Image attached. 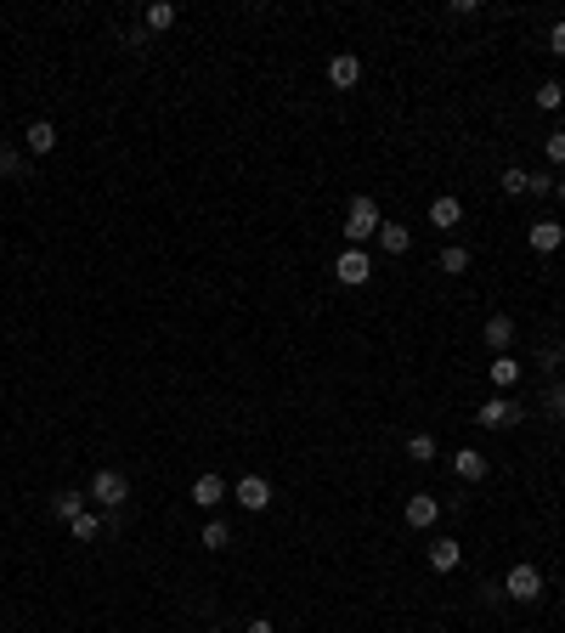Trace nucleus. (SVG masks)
I'll return each mask as SVG.
<instances>
[{"mask_svg":"<svg viewBox=\"0 0 565 633\" xmlns=\"http://www.w3.org/2000/svg\"><path fill=\"white\" fill-rule=\"evenodd\" d=\"M554 193H560V198H565V176H560V181H554Z\"/></svg>","mask_w":565,"mask_h":633,"instance_id":"obj_32","label":"nucleus"},{"mask_svg":"<svg viewBox=\"0 0 565 633\" xmlns=\"http://www.w3.org/2000/svg\"><path fill=\"white\" fill-rule=\"evenodd\" d=\"M549 46H554V57H565V17H560V23L549 29Z\"/></svg>","mask_w":565,"mask_h":633,"instance_id":"obj_30","label":"nucleus"},{"mask_svg":"<svg viewBox=\"0 0 565 633\" xmlns=\"http://www.w3.org/2000/svg\"><path fill=\"white\" fill-rule=\"evenodd\" d=\"M526 193H537V198H549V193H554V176H532V181H526Z\"/></svg>","mask_w":565,"mask_h":633,"instance_id":"obj_29","label":"nucleus"},{"mask_svg":"<svg viewBox=\"0 0 565 633\" xmlns=\"http://www.w3.org/2000/svg\"><path fill=\"white\" fill-rule=\"evenodd\" d=\"M504 594H509L515 605H532V600H542V572H537V565H509Z\"/></svg>","mask_w":565,"mask_h":633,"instance_id":"obj_2","label":"nucleus"},{"mask_svg":"<svg viewBox=\"0 0 565 633\" xmlns=\"http://www.w3.org/2000/svg\"><path fill=\"white\" fill-rule=\"evenodd\" d=\"M407 526H413V532H430V526H435V515H442V503H435L430 492H418V498H407Z\"/></svg>","mask_w":565,"mask_h":633,"instance_id":"obj_6","label":"nucleus"},{"mask_svg":"<svg viewBox=\"0 0 565 633\" xmlns=\"http://www.w3.org/2000/svg\"><path fill=\"white\" fill-rule=\"evenodd\" d=\"M23 147H29V153H51V147H57V124L51 119H34L29 131H23Z\"/></svg>","mask_w":565,"mask_h":633,"instance_id":"obj_12","label":"nucleus"},{"mask_svg":"<svg viewBox=\"0 0 565 633\" xmlns=\"http://www.w3.org/2000/svg\"><path fill=\"white\" fill-rule=\"evenodd\" d=\"M526 238H532V249H537V255H554V249L565 243V226H554V221H532V232H526Z\"/></svg>","mask_w":565,"mask_h":633,"instance_id":"obj_11","label":"nucleus"},{"mask_svg":"<svg viewBox=\"0 0 565 633\" xmlns=\"http://www.w3.org/2000/svg\"><path fill=\"white\" fill-rule=\"evenodd\" d=\"M407 458H413V463H430V458H435V436H413V441H407Z\"/></svg>","mask_w":565,"mask_h":633,"instance_id":"obj_23","label":"nucleus"},{"mask_svg":"<svg viewBox=\"0 0 565 633\" xmlns=\"http://www.w3.org/2000/svg\"><path fill=\"white\" fill-rule=\"evenodd\" d=\"M333 278H340L345 289H362L373 278V255H368V249H345V255L333 261Z\"/></svg>","mask_w":565,"mask_h":633,"instance_id":"obj_4","label":"nucleus"},{"mask_svg":"<svg viewBox=\"0 0 565 633\" xmlns=\"http://www.w3.org/2000/svg\"><path fill=\"white\" fill-rule=\"evenodd\" d=\"M68 526H74V537H79V543H91V537H102V532L114 526V515H108V520H96V515H74Z\"/></svg>","mask_w":565,"mask_h":633,"instance_id":"obj_20","label":"nucleus"},{"mask_svg":"<svg viewBox=\"0 0 565 633\" xmlns=\"http://www.w3.org/2000/svg\"><path fill=\"white\" fill-rule=\"evenodd\" d=\"M141 23H148L153 34H164V29H170V23H176V6H170V0H153V6H148V12H141Z\"/></svg>","mask_w":565,"mask_h":633,"instance_id":"obj_17","label":"nucleus"},{"mask_svg":"<svg viewBox=\"0 0 565 633\" xmlns=\"http://www.w3.org/2000/svg\"><path fill=\"white\" fill-rule=\"evenodd\" d=\"M442 271H469V249H442Z\"/></svg>","mask_w":565,"mask_h":633,"instance_id":"obj_24","label":"nucleus"},{"mask_svg":"<svg viewBox=\"0 0 565 633\" xmlns=\"http://www.w3.org/2000/svg\"><path fill=\"white\" fill-rule=\"evenodd\" d=\"M362 79V62L351 57V51H340V57H328V86H340V91H351Z\"/></svg>","mask_w":565,"mask_h":633,"instance_id":"obj_7","label":"nucleus"},{"mask_svg":"<svg viewBox=\"0 0 565 633\" xmlns=\"http://www.w3.org/2000/svg\"><path fill=\"white\" fill-rule=\"evenodd\" d=\"M509 340H515V316H487V345L504 356L509 351Z\"/></svg>","mask_w":565,"mask_h":633,"instance_id":"obj_15","label":"nucleus"},{"mask_svg":"<svg viewBox=\"0 0 565 633\" xmlns=\"http://www.w3.org/2000/svg\"><path fill=\"white\" fill-rule=\"evenodd\" d=\"M458 560H464V543H458V537H435L430 543V565H435V572H458Z\"/></svg>","mask_w":565,"mask_h":633,"instance_id":"obj_10","label":"nucleus"},{"mask_svg":"<svg viewBox=\"0 0 565 633\" xmlns=\"http://www.w3.org/2000/svg\"><path fill=\"white\" fill-rule=\"evenodd\" d=\"M243 633H278V628H271V622H266V617H255V622H249V628H243Z\"/></svg>","mask_w":565,"mask_h":633,"instance_id":"obj_31","label":"nucleus"},{"mask_svg":"<svg viewBox=\"0 0 565 633\" xmlns=\"http://www.w3.org/2000/svg\"><path fill=\"white\" fill-rule=\"evenodd\" d=\"M209 633H215V628H209Z\"/></svg>","mask_w":565,"mask_h":633,"instance_id":"obj_33","label":"nucleus"},{"mask_svg":"<svg viewBox=\"0 0 565 633\" xmlns=\"http://www.w3.org/2000/svg\"><path fill=\"white\" fill-rule=\"evenodd\" d=\"M526 181H532L526 170H504V193H526Z\"/></svg>","mask_w":565,"mask_h":633,"instance_id":"obj_28","label":"nucleus"},{"mask_svg":"<svg viewBox=\"0 0 565 633\" xmlns=\"http://www.w3.org/2000/svg\"><path fill=\"white\" fill-rule=\"evenodd\" d=\"M0 176H23V153L17 147H0Z\"/></svg>","mask_w":565,"mask_h":633,"instance_id":"obj_25","label":"nucleus"},{"mask_svg":"<svg viewBox=\"0 0 565 633\" xmlns=\"http://www.w3.org/2000/svg\"><path fill=\"white\" fill-rule=\"evenodd\" d=\"M238 503H243L249 515H260L266 503H271V487H266L260 475H243V481H238Z\"/></svg>","mask_w":565,"mask_h":633,"instance_id":"obj_9","label":"nucleus"},{"mask_svg":"<svg viewBox=\"0 0 565 633\" xmlns=\"http://www.w3.org/2000/svg\"><path fill=\"white\" fill-rule=\"evenodd\" d=\"M542 153H549V164H565V131H554L549 142H542Z\"/></svg>","mask_w":565,"mask_h":633,"instance_id":"obj_26","label":"nucleus"},{"mask_svg":"<svg viewBox=\"0 0 565 633\" xmlns=\"http://www.w3.org/2000/svg\"><path fill=\"white\" fill-rule=\"evenodd\" d=\"M91 498H96V503H102V509H108V515H114V509H119V503H124V498H131V481H124L119 470H96V475H91Z\"/></svg>","mask_w":565,"mask_h":633,"instance_id":"obj_3","label":"nucleus"},{"mask_svg":"<svg viewBox=\"0 0 565 633\" xmlns=\"http://www.w3.org/2000/svg\"><path fill=\"white\" fill-rule=\"evenodd\" d=\"M51 515H57V520L86 515V492H57V498H51Z\"/></svg>","mask_w":565,"mask_h":633,"instance_id":"obj_18","label":"nucleus"},{"mask_svg":"<svg viewBox=\"0 0 565 633\" xmlns=\"http://www.w3.org/2000/svg\"><path fill=\"white\" fill-rule=\"evenodd\" d=\"M458 221H464V204L458 198H435L430 204V226H458Z\"/></svg>","mask_w":565,"mask_h":633,"instance_id":"obj_16","label":"nucleus"},{"mask_svg":"<svg viewBox=\"0 0 565 633\" xmlns=\"http://www.w3.org/2000/svg\"><path fill=\"white\" fill-rule=\"evenodd\" d=\"M379 243H385V255H407V249H413V232H407L402 221H385V226H379Z\"/></svg>","mask_w":565,"mask_h":633,"instance_id":"obj_14","label":"nucleus"},{"mask_svg":"<svg viewBox=\"0 0 565 633\" xmlns=\"http://www.w3.org/2000/svg\"><path fill=\"white\" fill-rule=\"evenodd\" d=\"M198 543H204V548H226V543H232V526H226V520H209L204 532H198Z\"/></svg>","mask_w":565,"mask_h":633,"instance_id":"obj_21","label":"nucleus"},{"mask_svg":"<svg viewBox=\"0 0 565 633\" xmlns=\"http://www.w3.org/2000/svg\"><path fill=\"white\" fill-rule=\"evenodd\" d=\"M492 385H504V390H515V385H520V362H515L509 351H504V356H497V362H492Z\"/></svg>","mask_w":565,"mask_h":633,"instance_id":"obj_19","label":"nucleus"},{"mask_svg":"<svg viewBox=\"0 0 565 633\" xmlns=\"http://www.w3.org/2000/svg\"><path fill=\"white\" fill-rule=\"evenodd\" d=\"M475 418H480L487 430H504V425H520V418H526V408H515L509 396H497V402H487V408H480Z\"/></svg>","mask_w":565,"mask_h":633,"instance_id":"obj_5","label":"nucleus"},{"mask_svg":"<svg viewBox=\"0 0 565 633\" xmlns=\"http://www.w3.org/2000/svg\"><path fill=\"white\" fill-rule=\"evenodd\" d=\"M221 498H226V481L221 475H198L193 481V503H198V509H215Z\"/></svg>","mask_w":565,"mask_h":633,"instance_id":"obj_13","label":"nucleus"},{"mask_svg":"<svg viewBox=\"0 0 565 633\" xmlns=\"http://www.w3.org/2000/svg\"><path fill=\"white\" fill-rule=\"evenodd\" d=\"M487 453H475V447H464V453H452V475L458 481H487Z\"/></svg>","mask_w":565,"mask_h":633,"instance_id":"obj_8","label":"nucleus"},{"mask_svg":"<svg viewBox=\"0 0 565 633\" xmlns=\"http://www.w3.org/2000/svg\"><path fill=\"white\" fill-rule=\"evenodd\" d=\"M542 408H549L554 418H565V385H549V396H542Z\"/></svg>","mask_w":565,"mask_h":633,"instance_id":"obj_27","label":"nucleus"},{"mask_svg":"<svg viewBox=\"0 0 565 633\" xmlns=\"http://www.w3.org/2000/svg\"><path fill=\"white\" fill-rule=\"evenodd\" d=\"M379 226H385L379 204H373V198H351V209H345V238H351V249H362L368 238H379Z\"/></svg>","mask_w":565,"mask_h":633,"instance_id":"obj_1","label":"nucleus"},{"mask_svg":"<svg viewBox=\"0 0 565 633\" xmlns=\"http://www.w3.org/2000/svg\"><path fill=\"white\" fill-rule=\"evenodd\" d=\"M560 102H565V86H560V79H549V86H537V108H560Z\"/></svg>","mask_w":565,"mask_h":633,"instance_id":"obj_22","label":"nucleus"}]
</instances>
